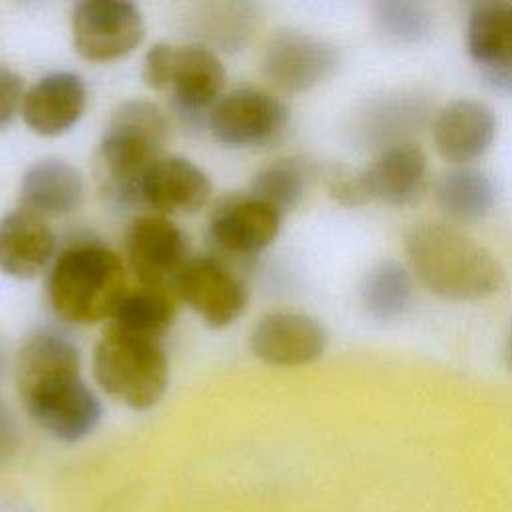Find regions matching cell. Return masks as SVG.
<instances>
[{
    "instance_id": "6da1fadb",
    "label": "cell",
    "mask_w": 512,
    "mask_h": 512,
    "mask_svg": "<svg viewBox=\"0 0 512 512\" xmlns=\"http://www.w3.org/2000/svg\"><path fill=\"white\" fill-rule=\"evenodd\" d=\"M16 388L28 416L52 438L78 442L102 420V404L80 374L78 348L56 330H36L16 356Z\"/></svg>"
},
{
    "instance_id": "7a4b0ae2",
    "label": "cell",
    "mask_w": 512,
    "mask_h": 512,
    "mask_svg": "<svg viewBox=\"0 0 512 512\" xmlns=\"http://www.w3.org/2000/svg\"><path fill=\"white\" fill-rule=\"evenodd\" d=\"M404 248L418 280L436 296L448 300H480L504 286L498 258L442 222H418L406 232Z\"/></svg>"
},
{
    "instance_id": "3957f363",
    "label": "cell",
    "mask_w": 512,
    "mask_h": 512,
    "mask_svg": "<svg viewBox=\"0 0 512 512\" xmlns=\"http://www.w3.org/2000/svg\"><path fill=\"white\" fill-rule=\"evenodd\" d=\"M168 140V118L150 100H126L108 120L96 150V180L102 194L118 204H138L146 170L162 158Z\"/></svg>"
},
{
    "instance_id": "277c9868",
    "label": "cell",
    "mask_w": 512,
    "mask_h": 512,
    "mask_svg": "<svg viewBox=\"0 0 512 512\" xmlns=\"http://www.w3.org/2000/svg\"><path fill=\"white\" fill-rule=\"evenodd\" d=\"M126 292V268L120 256L100 244L64 250L54 260L46 282L52 312L74 326L112 318Z\"/></svg>"
},
{
    "instance_id": "5b68a950",
    "label": "cell",
    "mask_w": 512,
    "mask_h": 512,
    "mask_svg": "<svg viewBox=\"0 0 512 512\" xmlns=\"http://www.w3.org/2000/svg\"><path fill=\"white\" fill-rule=\"evenodd\" d=\"M98 386L116 402L132 410L154 408L170 380L162 338L128 332L108 324L92 354Z\"/></svg>"
},
{
    "instance_id": "8992f818",
    "label": "cell",
    "mask_w": 512,
    "mask_h": 512,
    "mask_svg": "<svg viewBox=\"0 0 512 512\" xmlns=\"http://www.w3.org/2000/svg\"><path fill=\"white\" fill-rule=\"evenodd\" d=\"M142 78L152 90H168L178 116L188 126L202 128H208L226 88V68L204 44H154L144 56Z\"/></svg>"
},
{
    "instance_id": "52a82bcc",
    "label": "cell",
    "mask_w": 512,
    "mask_h": 512,
    "mask_svg": "<svg viewBox=\"0 0 512 512\" xmlns=\"http://www.w3.org/2000/svg\"><path fill=\"white\" fill-rule=\"evenodd\" d=\"M72 44L88 62H114L144 40V16L128 0H82L70 18Z\"/></svg>"
},
{
    "instance_id": "ba28073f",
    "label": "cell",
    "mask_w": 512,
    "mask_h": 512,
    "mask_svg": "<svg viewBox=\"0 0 512 512\" xmlns=\"http://www.w3.org/2000/svg\"><path fill=\"white\" fill-rule=\"evenodd\" d=\"M288 126V108L256 86H238L214 106L208 118L212 138L228 148H260L276 142Z\"/></svg>"
},
{
    "instance_id": "9c48e42d",
    "label": "cell",
    "mask_w": 512,
    "mask_h": 512,
    "mask_svg": "<svg viewBox=\"0 0 512 512\" xmlns=\"http://www.w3.org/2000/svg\"><path fill=\"white\" fill-rule=\"evenodd\" d=\"M126 254L140 286L174 292V282L190 262L184 230L164 214H140L126 228Z\"/></svg>"
},
{
    "instance_id": "30bf717a",
    "label": "cell",
    "mask_w": 512,
    "mask_h": 512,
    "mask_svg": "<svg viewBox=\"0 0 512 512\" xmlns=\"http://www.w3.org/2000/svg\"><path fill=\"white\" fill-rule=\"evenodd\" d=\"M338 62V50L324 38L300 30H278L264 46L262 74L276 90L302 94L328 80Z\"/></svg>"
},
{
    "instance_id": "8fae6325",
    "label": "cell",
    "mask_w": 512,
    "mask_h": 512,
    "mask_svg": "<svg viewBox=\"0 0 512 512\" xmlns=\"http://www.w3.org/2000/svg\"><path fill=\"white\" fill-rule=\"evenodd\" d=\"M174 294L216 330L234 324L248 304L244 282L212 256L190 258L174 282Z\"/></svg>"
},
{
    "instance_id": "7c38bea8",
    "label": "cell",
    "mask_w": 512,
    "mask_h": 512,
    "mask_svg": "<svg viewBox=\"0 0 512 512\" xmlns=\"http://www.w3.org/2000/svg\"><path fill=\"white\" fill-rule=\"evenodd\" d=\"M324 326L294 310L264 314L250 332L252 354L270 366H304L318 360L326 350Z\"/></svg>"
},
{
    "instance_id": "4fadbf2b",
    "label": "cell",
    "mask_w": 512,
    "mask_h": 512,
    "mask_svg": "<svg viewBox=\"0 0 512 512\" xmlns=\"http://www.w3.org/2000/svg\"><path fill=\"white\" fill-rule=\"evenodd\" d=\"M282 214L250 194L222 198L208 222V236L218 250L234 256H254L278 236Z\"/></svg>"
},
{
    "instance_id": "5bb4252c",
    "label": "cell",
    "mask_w": 512,
    "mask_h": 512,
    "mask_svg": "<svg viewBox=\"0 0 512 512\" xmlns=\"http://www.w3.org/2000/svg\"><path fill=\"white\" fill-rule=\"evenodd\" d=\"M466 46L486 84L512 94V4H474L466 24Z\"/></svg>"
},
{
    "instance_id": "9a60e30c",
    "label": "cell",
    "mask_w": 512,
    "mask_h": 512,
    "mask_svg": "<svg viewBox=\"0 0 512 512\" xmlns=\"http://www.w3.org/2000/svg\"><path fill=\"white\" fill-rule=\"evenodd\" d=\"M212 198L208 174L182 156H162L144 174L138 188V204L154 214H194Z\"/></svg>"
},
{
    "instance_id": "2e32d148",
    "label": "cell",
    "mask_w": 512,
    "mask_h": 512,
    "mask_svg": "<svg viewBox=\"0 0 512 512\" xmlns=\"http://www.w3.org/2000/svg\"><path fill=\"white\" fill-rule=\"evenodd\" d=\"M86 100V84L76 72H50L26 90L20 114L34 134L54 138L76 126Z\"/></svg>"
},
{
    "instance_id": "e0dca14e",
    "label": "cell",
    "mask_w": 512,
    "mask_h": 512,
    "mask_svg": "<svg viewBox=\"0 0 512 512\" xmlns=\"http://www.w3.org/2000/svg\"><path fill=\"white\" fill-rule=\"evenodd\" d=\"M496 136V116L480 100L460 98L446 104L432 120V138L442 158L466 164L482 156Z\"/></svg>"
},
{
    "instance_id": "ac0fdd59",
    "label": "cell",
    "mask_w": 512,
    "mask_h": 512,
    "mask_svg": "<svg viewBox=\"0 0 512 512\" xmlns=\"http://www.w3.org/2000/svg\"><path fill=\"white\" fill-rule=\"evenodd\" d=\"M56 234L46 218L18 206L0 218V270L28 280L38 276L54 258Z\"/></svg>"
},
{
    "instance_id": "d6986e66",
    "label": "cell",
    "mask_w": 512,
    "mask_h": 512,
    "mask_svg": "<svg viewBox=\"0 0 512 512\" xmlns=\"http://www.w3.org/2000/svg\"><path fill=\"white\" fill-rule=\"evenodd\" d=\"M82 172L62 158H42L30 164L18 184V202L22 208L42 216H66L84 202Z\"/></svg>"
},
{
    "instance_id": "ffe728a7",
    "label": "cell",
    "mask_w": 512,
    "mask_h": 512,
    "mask_svg": "<svg viewBox=\"0 0 512 512\" xmlns=\"http://www.w3.org/2000/svg\"><path fill=\"white\" fill-rule=\"evenodd\" d=\"M370 200L404 206L416 198L426 176V154L412 142H398L378 152L362 170Z\"/></svg>"
},
{
    "instance_id": "44dd1931",
    "label": "cell",
    "mask_w": 512,
    "mask_h": 512,
    "mask_svg": "<svg viewBox=\"0 0 512 512\" xmlns=\"http://www.w3.org/2000/svg\"><path fill=\"white\" fill-rule=\"evenodd\" d=\"M430 114V106L422 96L396 94L370 102L358 122L356 136L364 146L388 148L406 142V136L418 130Z\"/></svg>"
},
{
    "instance_id": "7402d4cb",
    "label": "cell",
    "mask_w": 512,
    "mask_h": 512,
    "mask_svg": "<svg viewBox=\"0 0 512 512\" xmlns=\"http://www.w3.org/2000/svg\"><path fill=\"white\" fill-rule=\"evenodd\" d=\"M438 208L456 222H476L490 214L496 202V188L488 174L474 168H452L434 186Z\"/></svg>"
},
{
    "instance_id": "603a6c76",
    "label": "cell",
    "mask_w": 512,
    "mask_h": 512,
    "mask_svg": "<svg viewBox=\"0 0 512 512\" xmlns=\"http://www.w3.org/2000/svg\"><path fill=\"white\" fill-rule=\"evenodd\" d=\"M314 178V166L296 156L280 158L258 170L250 184V196L266 202L282 216L296 208Z\"/></svg>"
},
{
    "instance_id": "cb8c5ba5",
    "label": "cell",
    "mask_w": 512,
    "mask_h": 512,
    "mask_svg": "<svg viewBox=\"0 0 512 512\" xmlns=\"http://www.w3.org/2000/svg\"><path fill=\"white\" fill-rule=\"evenodd\" d=\"M414 284L410 272L394 260H384L372 266L362 284L360 300L370 316L378 320H396L412 304Z\"/></svg>"
},
{
    "instance_id": "d4e9b609",
    "label": "cell",
    "mask_w": 512,
    "mask_h": 512,
    "mask_svg": "<svg viewBox=\"0 0 512 512\" xmlns=\"http://www.w3.org/2000/svg\"><path fill=\"white\" fill-rule=\"evenodd\" d=\"M176 318L174 292L140 286L128 290L112 314L114 326L142 336L162 338Z\"/></svg>"
},
{
    "instance_id": "484cf974",
    "label": "cell",
    "mask_w": 512,
    "mask_h": 512,
    "mask_svg": "<svg viewBox=\"0 0 512 512\" xmlns=\"http://www.w3.org/2000/svg\"><path fill=\"white\" fill-rule=\"evenodd\" d=\"M374 18L388 38L406 44L424 40L432 28L428 8L412 0H380L374 4Z\"/></svg>"
},
{
    "instance_id": "4316f807",
    "label": "cell",
    "mask_w": 512,
    "mask_h": 512,
    "mask_svg": "<svg viewBox=\"0 0 512 512\" xmlns=\"http://www.w3.org/2000/svg\"><path fill=\"white\" fill-rule=\"evenodd\" d=\"M252 20L254 16L250 14V6H210V12L202 18L200 30H204L210 42L232 48L242 44L246 34L250 36Z\"/></svg>"
},
{
    "instance_id": "83f0119b",
    "label": "cell",
    "mask_w": 512,
    "mask_h": 512,
    "mask_svg": "<svg viewBox=\"0 0 512 512\" xmlns=\"http://www.w3.org/2000/svg\"><path fill=\"white\" fill-rule=\"evenodd\" d=\"M328 192L344 206H360L370 202L362 170L336 168L328 174Z\"/></svg>"
},
{
    "instance_id": "f1b7e54d",
    "label": "cell",
    "mask_w": 512,
    "mask_h": 512,
    "mask_svg": "<svg viewBox=\"0 0 512 512\" xmlns=\"http://www.w3.org/2000/svg\"><path fill=\"white\" fill-rule=\"evenodd\" d=\"M24 80L10 66L0 64V130L8 128L24 102Z\"/></svg>"
},
{
    "instance_id": "f546056e",
    "label": "cell",
    "mask_w": 512,
    "mask_h": 512,
    "mask_svg": "<svg viewBox=\"0 0 512 512\" xmlns=\"http://www.w3.org/2000/svg\"><path fill=\"white\" fill-rule=\"evenodd\" d=\"M18 448V428L10 414L0 410V464L12 458Z\"/></svg>"
},
{
    "instance_id": "4dcf8cb0",
    "label": "cell",
    "mask_w": 512,
    "mask_h": 512,
    "mask_svg": "<svg viewBox=\"0 0 512 512\" xmlns=\"http://www.w3.org/2000/svg\"><path fill=\"white\" fill-rule=\"evenodd\" d=\"M504 358H506L508 368L512 370V322H510L508 332H506V338H504Z\"/></svg>"
}]
</instances>
